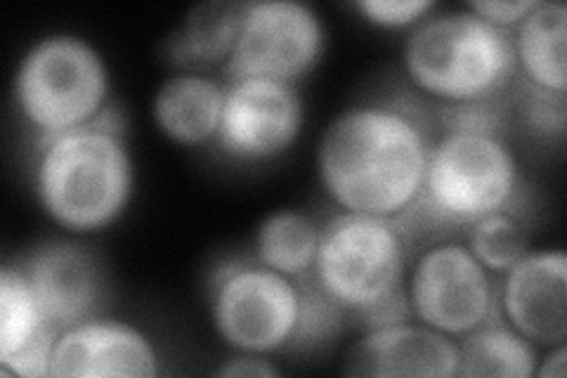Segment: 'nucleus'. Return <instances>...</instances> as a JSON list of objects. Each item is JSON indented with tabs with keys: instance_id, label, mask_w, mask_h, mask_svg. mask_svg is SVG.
Instances as JSON below:
<instances>
[{
	"instance_id": "obj_17",
	"label": "nucleus",
	"mask_w": 567,
	"mask_h": 378,
	"mask_svg": "<svg viewBox=\"0 0 567 378\" xmlns=\"http://www.w3.org/2000/svg\"><path fill=\"white\" fill-rule=\"evenodd\" d=\"M516 83L567 93V6L563 0H537L525 20L511 31Z\"/></svg>"
},
{
	"instance_id": "obj_18",
	"label": "nucleus",
	"mask_w": 567,
	"mask_h": 378,
	"mask_svg": "<svg viewBox=\"0 0 567 378\" xmlns=\"http://www.w3.org/2000/svg\"><path fill=\"white\" fill-rule=\"evenodd\" d=\"M322 223L300 208H275L258 221L251 258L275 273L306 282L312 275Z\"/></svg>"
},
{
	"instance_id": "obj_16",
	"label": "nucleus",
	"mask_w": 567,
	"mask_h": 378,
	"mask_svg": "<svg viewBox=\"0 0 567 378\" xmlns=\"http://www.w3.org/2000/svg\"><path fill=\"white\" fill-rule=\"evenodd\" d=\"M225 104V81L208 71L175 69L152 95L156 133L175 147L202 150L216 145Z\"/></svg>"
},
{
	"instance_id": "obj_3",
	"label": "nucleus",
	"mask_w": 567,
	"mask_h": 378,
	"mask_svg": "<svg viewBox=\"0 0 567 378\" xmlns=\"http://www.w3.org/2000/svg\"><path fill=\"white\" fill-rule=\"evenodd\" d=\"M400 67L412 93L437 112L504 102L518 79L511 31L487 24L466 6H437L404 33Z\"/></svg>"
},
{
	"instance_id": "obj_21",
	"label": "nucleus",
	"mask_w": 567,
	"mask_h": 378,
	"mask_svg": "<svg viewBox=\"0 0 567 378\" xmlns=\"http://www.w3.org/2000/svg\"><path fill=\"white\" fill-rule=\"evenodd\" d=\"M466 244L494 277L523 258L529 246V227L520 211H499L485 215L466 229Z\"/></svg>"
},
{
	"instance_id": "obj_12",
	"label": "nucleus",
	"mask_w": 567,
	"mask_h": 378,
	"mask_svg": "<svg viewBox=\"0 0 567 378\" xmlns=\"http://www.w3.org/2000/svg\"><path fill=\"white\" fill-rule=\"evenodd\" d=\"M496 313L539 350L567 344V256L529 248L496 277Z\"/></svg>"
},
{
	"instance_id": "obj_2",
	"label": "nucleus",
	"mask_w": 567,
	"mask_h": 378,
	"mask_svg": "<svg viewBox=\"0 0 567 378\" xmlns=\"http://www.w3.org/2000/svg\"><path fill=\"white\" fill-rule=\"evenodd\" d=\"M31 190L41 213L66 237L112 229L131 211L137 166L116 112L106 119L35 140Z\"/></svg>"
},
{
	"instance_id": "obj_22",
	"label": "nucleus",
	"mask_w": 567,
	"mask_h": 378,
	"mask_svg": "<svg viewBox=\"0 0 567 378\" xmlns=\"http://www.w3.org/2000/svg\"><path fill=\"white\" fill-rule=\"evenodd\" d=\"M516 110L525 131L544 142H563L567 131V98L516 83Z\"/></svg>"
},
{
	"instance_id": "obj_20",
	"label": "nucleus",
	"mask_w": 567,
	"mask_h": 378,
	"mask_svg": "<svg viewBox=\"0 0 567 378\" xmlns=\"http://www.w3.org/2000/svg\"><path fill=\"white\" fill-rule=\"evenodd\" d=\"M456 344V378H535L542 350L499 315Z\"/></svg>"
},
{
	"instance_id": "obj_8",
	"label": "nucleus",
	"mask_w": 567,
	"mask_h": 378,
	"mask_svg": "<svg viewBox=\"0 0 567 378\" xmlns=\"http://www.w3.org/2000/svg\"><path fill=\"white\" fill-rule=\"evenodd\" d=\"M404 300L410 317L456 340L499 315L496 277L458 239H435L412 254Z\"/></svg>"
},
{
	"instance_id": "obj_11",
	"label": "nucleus",
	"mask_w": 567,
	"mask_h": 378,
	"mask_svg": "<svg viewBox=\"0 0 567 378\" xmlns=\"http://www.w3.org/2000/svg\"><path fill=\"white\" fill-rule=\"evenodd\" d=\"M162 355L152 336L128 319L85 317L55 334L50 378H154Z\"/></svg>"
},
{
	"instance_id": "obj_1",
	"label": "nucleus",
	"mask_w": 567,
	"mask_h": 378,
	"mask_svg": "<svg viewBox=\"0 0 567 378\" xmlns=\"http://www.w3.org/2000/svg\"><path fill=\"white\" fill-rule=\"evenodd\" d=\"M433 125L406 95L362 98L336 114L315 150L319 187L336 211L410 223L421 200Z\"/></svg>"
},
{
	"instance_id": "obj_10",
	"label": "nucleus",
	"mask_w": 567,
	"mask_h": 378,
	"mask_svg": "<svg viewBox=\"0 0 567 378\" xmlns=\"http://www.w3.org/2000/svg\"><path fill=\"white\" fill-rule=\"evenodd\" d=\"M306 129V100L298 85L272 79H225V104L216 147L241 166H262L289 154Z\"/></svg>"
},
{
	"instance_id": "obj_6",
	"label": "nucleus",
	"mask_w": 567,
	"mask_h": 378,
	"mask_svg": "<svg viewBox=\"0 0 567 378\" xmlns=\"http://www.w3.org/2000/svg\"><path fill=\"white\" fill-rule=\"evenodd\" d=\"M10 95L35 140L85 129L114 112L110 62L93 41L74 31L35 39L14 67Z\"/></svg>"
},
{
	"instance_id": "obj_13",
	"label": "nucleus",
	"mask_w": 567,
	"mask_h": 378,
	"mask_svg": "<svg viewBox=\"0 0 567 378\" xmlns=\"http://www.w3.org/2000/svg\"><path fill=\"white\" fill-rule=\"evenodd\" d=\"M35 296L58 331L102 313L104 269L95 254L74 237L50 239L20 258Z\"/></svg>"
},
{
	"instance_id": "obj_7",
	"label": "nucleus",
	"mask_w": 567,
	"mask_h": 378,
	"mask_svg": "<svg viewBox=\"0 0 567 378\" xmlns=\"http://www.w3.org/2000/svg\"><path fill=\"white\" fill-rule=\"evenodd\" d=\"M208 319L229 353L277 357L296 353L306 313V282L284 277L256 258H229L208 277Z\"/></svg>"
},
{
	"instance_id": "obj_4",
	"label": "nucleus",
	"mask_w": 567,
	"mask_h": 378,
	"mask_svg": "<svg viewBox=\"0 0 567 378\" xmlns=\"http://www.w3.org/2000/svg\"><path fill=\"white\" fill-rule=\"evenodd\" d=\"M410 260L412 234L404 223L336 211L322 223L308 282L348 321L377 327L410 317L404 300Z\"/></svg>"
},
{
	"instance_id": "obj_5",
	"label": "nucleus",
	"mask_w": 567,
	"mask_h": 378,
	"mask_svg": "<svg viewBox=\"0 0 567 378\" xmlns=\"http://www.w3.org/2000/svg\"><path fill=\"white\" fill-rule=\"evenodd\" d=\"M525 173L506 129L440 123L412 221L431 229H468L485 215L520 211ZM523 213V211H520Z\"/></svg>"
},
{
	"instance_id": "obj_19",
	"label": "nucleus",
	"mask_w": 567,
	"mask_h": 378,
	"mask_svg": "<svg viewBox=\"0 0 567 378\" xmlns=\"http://www.w3.org/2000/svg\"><path fill=\"white\" fill-rule=\"evenodd\" d=\"M244 3L213 0L194 8L168 39V55L175 69L208 71L227 64L237 41Z\"/></svg>"
},
{
	"instance_id": "obj_26",
	"label": "nucleus",
	"mask_w": 567,
	"mask_h": 378,
	"mask_svg": "<svg viewBox=\"0 0 567 378\" xmlns=\"http://www.w3.org/2000/svg\"><path fill=\"white\" fill-rule=\"evenodd\" d=\"M565 374H567V344L544 348L539 353L535 378H565Z\"/></svg>"
},
{
	"instance_id": "obj_24",
	"label": "nucleus",
	"mask_w": 567,
	"mask_h": 378,
	"mask_svg": "<svg viewBox=\"0 0 567 378\" xmlns=\"http://www.w3.org/2000/svg\"><path fill=\"white\" fill-rule=\"evenodd\" d=\"M464 6L487 24L513 31L537 6V0H468Z\"/></svg>"
},
{
	"instance_id": "obj_25",
	"label": "nucleus",
	"mask_w": 567,
	"mask_h": 378,
	"mask_svg": "<svg viewBox=\"0 0 567 378\" xmlns=\"http://www.w3.org/2000/svg\"><path fill=\"white\" fill-rule=\"evenodd\" d=\"M220 378H275L279 376V367L272 362V357L262 355H239L233 353L220 367L213 371Z\"/></svg>"
},
{
	"instance_id": "obj_15",
	"label": "nucleus",
	"mask_w": 567,
	"mask_h": 378,
	"mask_svg": "<svg viewBox=\"0 0 567 378\" xmlns=\"http://www.w3.org/2000/svg\"><path fill=\"white\" fill-rule=\"evenodd\" d=\"M52 327L20 263L0 269V374L50 378Z\"/></svg>"
},
{
	"instance_id": "obj_14",
	"label": "nucleus",
	"mask_w": 567,
	"mask_h": 378,
	"mask_svg": "<svg viewBox=\"0 0 567 378\" xmlns=\"http://www.w3.org/2000/svg\"><path fill=\"white\" fill-rule=\"evenodd\" d=\"M458 344L414 317L364 327L346 357V374L369 378H456Z\"/></svg>"
},
{
	"instance_id": "obj_9",
	"label": "nucleus",
	"mask_w": 567,
	"mask_h": 378,
	"mask_svg": "<svg viewBox=\"0 0 567 378\" xmlns=\"http://www.w3.org/2000/svg\"><path fill=\"white\" fill-rule=\"evenodd\" d=\"M327 22L303 0H246L225 79H272L298 85L327 55Z\"/></svg>"
},
{
	"instance_id": "obj_23",
	"label": "nucleus",
	"mask_w": 567,
	"mask_h": 378,
	"mask_svg": "<svg viewBox=\"0 0 567 378\" xmlns=\"http://www.w3.org/2000/svg\"><path fill=\"white\" fill-rule=\"evenodd\" d=\"M350 8L369 27L410 33L437 8V3L435 0H354Z\"/></svg>"
}]
</instances>
